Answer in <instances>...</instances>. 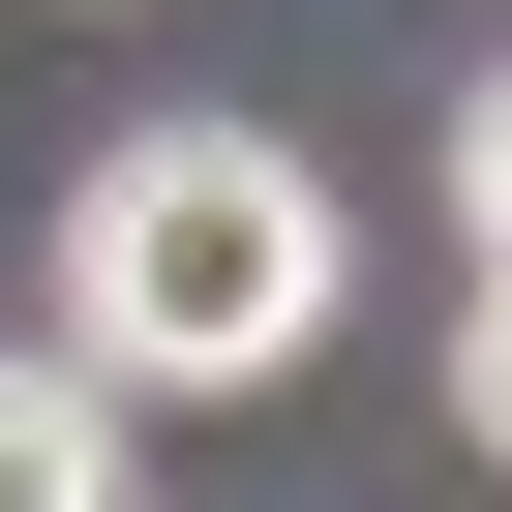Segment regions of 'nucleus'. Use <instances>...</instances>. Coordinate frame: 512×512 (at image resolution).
Listing matches in <instances>:
<instances>
[{
    "label": "nucleus",
    "mask_w": 512,
    "mask_h": 512,
    "mask_svg": "<svg viewBox=\"0 0 512 512\" xmlns=\"http://www.w3.org/2000/svg\"><path fill=\"white\" fill-rule=\"evenodd\" d=\"M302 332H332V181H302L272 121L91 151V211H61V362H91V392H272Z\"/></svg>",
    "instance_id": "f257e3e1"
},
{
    "label": "nucleus",
    "mask_w": 512,
    "mask_h": 512,
    "mask_svg": "<svg viewBox=\"0 0 512 512\" xmlns=\"http://www.w3.org/2000/svg\"><path fill=\"white\" fill-rule=\"evenodd\" d=\"M0 512H121V392L91 362H0Z\"/></svg>",
    "instance_id": "f03ea898"
},
{
    "label": "nucleus",
    "mask_w": 512,
    "mask_h": 512,
    "mask_svg": "<svg viewBox=\"0 0 512 512\" xmlns=\"http://www.w3.org/2000/svg\"><path fill=\"white\" fill-rule=\"evenodd\" d=\"M452 241L512 272V61H482V121H452Z\"/></svg>",
    "instance_id": "7ed1b4c3"
},
{
    "label": "nucleus",
    "mask_w": 512,
    "mask_h": 512,
    "mask_svg": "<svg viewBox=\"0 0 512 512\" xmlns=\"http://www.w3.org/2000/svg\"><path fill=\"white\" fill-rule=\"evenodd\" d=\"M482 422H512V272H482Z\"/></svg>",
    "instance_id": "20e7f679"
}]
</instances>
